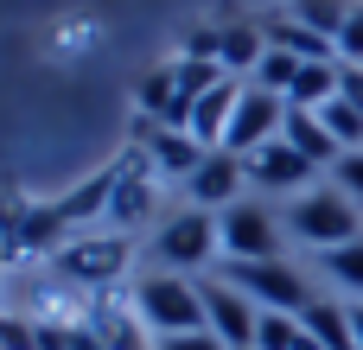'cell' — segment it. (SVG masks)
Here are the masks:
<instances>
[{
    "label": "cell",
    "instance_id": "1",
    "mask_svg": "<svg viewBox=\"0 0 363 350\" xmlns=\"http://www.w3.org/2000/svg\"><path fill=\"white\" fill-rule=\"evenodd\" d=\"M287 236H300L306 249L332 255V249L363 236V204H351L338 185H313V191H300L287 204Z\"/></svg>",
    "mask_w": 363,
    "mask_h": 350
},
{
    "label": "cell",
    "instance_id": "2",
    "mask_svg": "<svg viewBox=\"0 0 363 350\" xmlns=\"http://www.w3.org/2000/svg\"><path fill=\"white\" fill-rule=\"evenodd\" d=\"M134 319H140L153 338L211 332V319H204V293H198L185 274H147V281L134 287Z\"/></svg>",
    "mask_w": 363,
    "mask_h": 350
},
{
    "label": "cell",
    "instance_id": "3",
    "mask_svg": "<svg viewBox=\"0 0 363 350\" xmlns=\"http://www.w3.org/2000/svg\"><path fill=\"white\" fill-rule=\"evenodd\" d=\"M223 281L242 287L262 312H294V319L313 312V287H306L287 261H223Z\"/></svg>",
    "mask_w": 363,
    "mask_h": 350
},
{
    "label": "cell",
    "instance_id": "4",
    "mask_svg": "<svg viewBox=\"0 0 363 350\" xmlns=\"http://www.w3.org/2000/svg\"><path fill=\"white\" fill-rule=\"evenodd\" d=\"M153 249H160V261H166L172 274L217 261V255H223V230H217V210H198V204H185L179 217H166V223H160Z\"/></svg>",
    "mask_w": 363,
    "mask_h": 350
},
{
    "label": "cell",
    "instance_id": "5",
    "mask_svg": "<svg viewBox=\"0 0 363 350\" xmlns=\"http://www.w3.org/2000/svg\"><path fill=\"white\" fill-rule=\"evenodd\" d=\"M217 230H223V261H281V223L262 204L236 198L230 210H217Z\"/></svg>",
    "mask_w": 363,
    "mask_h": 350
},
{
    "label": "cell",
    "instance_id": "6",
    "mask_svg": "<svg viewBox=\"0 0 363 350\" xmlns=\"http://www.w3.org/2000/svg\"><path fill=\"white\" fill-rule=\"evenodd\" d=\"M128 236H70L64 249H57V274H70L77 287H115L121 274H128Z\"/></svg>",
    "mask_w": 363,
    "mask_h": 350
},
{
    "label": "cell",
    "instance_id": "7",
    "mask_svg": "<svg viewBox=\"0 0 363 350\" xmlns=\"http://www.w3.org/2000/svg\"><path fill=\"white\" fill-rule=\"evenodd\" d=\"M281 128H287V96H274V89H242V102H236V121H230V134H223V147L242 159V153H255V147H268V140H281Z\"/></svg>",
    "mask_w": 363,
    "mask_h": 350
},
{
    "label": "cell",
    "instance_id": "8",
    "mask_svg": "<svg viewBox=\"0 0 363 350\" xmlns=\"http://www.w3.org/2000/svg\"><path fill=\"white\" fill-rule=\"evenodd\" d=\"M198 293H204V319H211V332H217L230 350L255 344V332H262V306H255L242 287H230V281H204Z\"/></svg>",
    "mask_w": 363,
    "mask_h": 350
},
{
    "label": "cell",
    "instance_id": "9",
    "mask_svg": "<svg viewBox=\"0 0 363 350\" xmlns=\"http://www.w3.org/2000/svg\"><path fill=\"white\" fill-rule=\"evenodd\" d=\"M242 172H249V185H262V191H294V198H300V185L319 179V166H313L300 147H287V140H268V147L242 153Z\"/></svg>",
    "mask_w": 363,
    "mask_h": 350
},
{
    "label": "cell",
    "instance_id": "10",
    "mask_svg": "<svg viewBox=\"0 0 363 350\" xmlns=\"http://www.w3.org/2000/svg\"><path fill=\"white\" fill-rule=\"evenodd\" d=\"M242 185H249V172H242V159H236L230 147H211V153L198 159V172L185 179V191H191L198 210H230V204L242 198Z\"/></svg>",
    "mask_w": 363,
    "mask_h": 350
},
{
    "label": "cell",
    "instance_id": "11",
    "mask_svg": "<svg viewBox=\"0 0 363 350\" xmlns=\"http://www.w3.org/2000/svg\"><path fill=\"white\" fill-rule=\"evenodd\" d=\"M242 89H249V83H236V77H223L217 89H204V96L191 102V115H185V134H191L198 147H223V134H230V121H236Z\"/></svg>",
    "mask_w": 363,
    "mask_h": 350
},
{
    "label": "cell",
    "instance_id": "12",
    "mask_svg": "<svg viewBox=\"0 0 363 350\" xmlns=\"http://www.w3.org/2000/svg\"><path fill=\"white\" fill-rule=\"evenodd\" d=\"M281 140H287V147H300V153H306L319 172H332V166L345 159V147L332 140V128L319 121V108H287V128H281Z\"/></svg>",
    "mask_w": 363,
    "mask_h": 350
},
{
    "label": "cell",
    "instance_id": "13",
    "mask_svg": "<svg viewBox=\"0 0 363 350\" xmlns=\"http://www.w3.org/2000/svg\"><path fill=\"white\" fill-rule=\"evenodd\" d=\"M134 108H140L147 121H166V128H179V64H160V70H147V77L134 83Z\"/></svg>",
    "mask_w": 363,
    "mask_h": 350
},
{
    "label": "cell",
    "instance_id": "14",
    "mask_svg": "<svg viewBox=\"0 0 363 350\" xmlns=\"http://www.w3.org/2000/svg\"><path fill=\"white\" fill-rule=\"evenodd\" d=\"M262 32H268V45H274V51H294L300 64H319V57H338V45H332L325 32H313L306 19H262Z\"/></svg>",
    "mask_w": 363,
    "mask_h": 350
},
{
    "label": "cell",
    "instance_id": "15",
    "mask_svg": "<svg viewBox=\"0 0 363 350\" xmlns=\"http://www.w3.org/2000/svg\"><path fill=\"white\" fill-rule=\"evenodd\" d=\"M262 57H268L262 19H230V26H223V70H230V77H255Z\"/></svg>",
    "mask_w": 363,
    "mask_h": 350
},
{
    "label": "cell",
    "instance_id": "16",
    "mask_svg": "<svg viewBox=\"0 0 363 350\" xmlns=\"http://www.w3.org/2000/svg\"><path fill=\"white\" fill-rule=\"evenodd\" d=\"M325 102H338V57L300 64V77L287 89V108H325Z\"/></svg>",
    "mask_w": 363,
    "mask_h": 350
},
{
    "label": "cell",
    "instance_id": "17",
    "mask_svg": "<svg viewBox=\"0 0 363 350\" xmlns=\"http://www.w3.org/2000/svg\"><path fill=\"white\" fill-rule=\"evenodd\" d=\"M306 332H313L325 350H357V332H351V306L313 300V312H306Z\"/></svg>",
    "mask_w": 363,
    "mask_h": 350
},
{
    "label": "cell",
    "instance_id": "18",
    "mask_svg": "<svg viewBox=\"0 0 363 350\" xmlns=\"http://www.w3.org/2000/svg\"><path fill=\"white\" fill-rule=\"evenodd\" d=\"M300 344H306V319H294V312H262L255 350H300Z\"/></svg>",
    "mask_w": 363,
    "mask_h": 350
},
{
    "label": "cell",
    "instance_id": "19",
    "mask_svg": "<svg viewBox=\"0 0 363 350\" xmlns=\"http://www.w3.org/2000/svg\"><path fill=\"white\" fill-rule=\"evenodd\" d=\"M294 77H300V57L268 45V57L255 64V77H249V83H255V89H274V96H287V89H294Z\"/></svg>",
    "mask_w": 363,
    "mask_h": 350
},
{
    "label": "cell",
    "instance_id": "20",
    "mask_svg": "<svg viewBox=\"0 0 363 350\" xmlns=\"http://www.w3.org/2000/svg\"><path fill=\"white\" fill-rule=\"evenodd\" d=\"M325 274H332V287H345V293H357V300H363V236L325 255Z\"/></svg>",
    "mask_w": 363,
    "mask_h": 350
},
{
    "label": "cell",
    "instance_id": "21",
    "mask_svg": "<svg viewBox=\"0 0 363 350\" xmlns=\"http://www.w3.org/2000/svg\"><path fill=\"white\" fill-rule=\"evenodd\" d=\"M357 0H294V19H306L313 32H325V38H338V26H345V13H351Z\"/></svg>",
    "mask_w": 363,
    "mask_h": 350
},
{
    "label": "cell",
    "instance_id": "22",
    "mask_svg": "<svg viewBox=\"0 0 363 350\" xmlns=\"http://www.w3.org/2000/svg\"><path fill=\"white\" fill-rule=\"evenodd\" d=\"M319 121L332 128V140H338L345 153H351V147H363V115L345 102V96H338V102H325V108H319Z\"/></svg>",
    "mask_w": 363,
    "mask_h": 350
},
{
    "label": "cell",
    "instance_id": "23",
    "mask_svg": "<svg viewBox=\"0 0 363 350\" xmlns=\"http://www.w3.org/2000/svg\"><path fill=\"white\" fill-rule=\"evenodd\" d=\"M179 57H191V64H223V26H191L185 45H179Z\"/></svg>",
    "mask_w": 363,
    "mask_h": 350
},
{
    "label": "cell",
    "instance_id": "24",
    "mask_svg": "<svg viewBox=\"0 0 363 350\" xmlns=\"http://www.w3.org/2000/svg\"><path fill=\"white\" fill-rule=\"evenodd\" d=\"M332 45H338V64H363V0L345 13V26H338Z\"/></svg>",
    "mask_w": 363,
    "mask_h": 350
},
{
    "label": "cell",
    "instance_id": "25",
    "mask_svg": "<svg viewBox=\"0 0 363 350\" xmlns=\"http://www.w3.org/2000/svg\"><path fill=\"white\" fill-rule=\"evenodd\" d=\"M332 185H338V191H345L351 204H363V147H351V153H345V159L332 166Z\"/></svg>",
    "mask_w": 363,
    "mask_h": 350
},
{
    "label": "cell",
    "instance_id": "26",
    "mask_svg": "<svg viewBox=\"0 0 363 350\" xmlns=\"http://www.w3.org/2000/svg\"><path fill=\"white\" fill-rule=\"evenodd\" d=\"M338 96L363 115V64H338Z\"/></svg>",
    "mask_w": 363,
    "mask_h": 350
},
{
    "label": "cell",
    "instance_id": "27",
    "mask_svg": "<svg viewBox=\"0 0 363 350\" xmlns=\"http://www.w3.org/2000/svg\"><path fill=\"white\" fill-rule=\"evenodd\" d=\"M160 350H230L217 332H185V338H160Z\"/></svg>",
    "mask_w": 363,
    "mask_h": 350
},
{
    "label": "cell",
    "instance_id": "28",
    "mask_svg": "<svg viewBox=\"0 0 363 350\" xmlns=\"http://www.w3.org/2000/svg\"><path fill=\"white\" fill-rule=\"evenodd\" d=\"M351 332H357V350H363V300L351 306Z\"/></svg>",
    "mask_w": 363,
    "mask_h": 350
},
{
    "label": "cell",
    "instance_id": "29",
    "mask_svg": "<svg viewBox=\"0 0 363 350\" xmlns=\"http://www.w3.org/2000/svg\"><path fill=\"white\" fill-rule=\"evenodd\" d=\"M242 350H255V344H242Z\"/></svg>",
    "mask_w": 363,
    "mask_h": 350
}]
</instances>
